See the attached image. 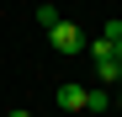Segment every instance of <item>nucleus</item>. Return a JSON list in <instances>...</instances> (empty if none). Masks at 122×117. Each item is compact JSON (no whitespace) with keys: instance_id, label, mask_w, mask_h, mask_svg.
<instances>
[{"instance_id":"f257e3e1","label":"nucleus","mask_w":122,"mask_h":117,"mask_svg":"<svg viewBox=\"0 0 122 117\" xmlns=\"http://www.w3.org/2000/svg\"><path fill=\"white\" fill-rule=\"evenodd\" d=\"M85 53L96 58V74H101V85H106V90H117V85H122V64H117V48L106 43V37H96V43H90Z\"/></svg>"},{"instance_id":"f03ea898","label":"nucleus","mask_w":122,"mask_h":117,"mask_svg":"<svg viewBox=\"0 0 122 117\" xmlns=\"http://www.w3.org/2000/svg\"><path fill=\"white\" fill-rule=\"evenodd\" d=\"M48 43H53L58 53H85V48H90V43H85V32H80L74 21H58V27L48 32Z\"/></svg>"},{"instance_id":"7ed1b4c3","label":"nucleus","mask_w":122,"mask_h":117,"mask_svg":"<svg viewBox=\"0 0 122 117\" xmlns=\"http://www.w3.org/2000/svg\"><path fill=\"white\" fill-rule=\"evenodd\" d=\"M58 106H64V117H80V112L90 106V90H85V85H74V80H69V85H58Z\"/></svg>"},{"instance_id":"20e7f679","label":"nucleus","mask_w":122,"mask_h":117,"mask_svg":"<svg viewBox=\"0 0 122 117\" xmlns=\"http://www.w3.org/2000/svg\"><path fill=\"white\" fill-rule=\"evenodd\" d=\"M106 112H112V90H106V85H96V90H90V106H85V117H106Z\"/></svg>"},{"instance_id":"39448f33","label":"nucleus","mask_w":122,"mask_h":117,"mask_svg":"<svg viewBox=\"0 0 122 117\" xmlns=\"http://www.w3.org/2000/svg\"><path fill=\"white\" fill-rule=\"evenodd\" d=\"M58 21H64V16H58V5H37V27H48V32H53Z\"/></svg>"},{"instance_id":"423d86ee","label":"nucleus","mask_w":122,"mask_h":117,"mask_svg":"<svg viewBox=\"0 0 122 117\" xmlns=\"http://www.w3.org/2000/svg\"><path fill=\"white\" fill-rule=\"evenodd\" d=\"M101 37H106V43H112V48L122 43V21H117V16H112V21H106V27H101Z\"/></svg>"},{"instance_id":"0eeeda50","label":"nucleus","mask_w":122,"mask_h":117,"mask_svg":"<svg viewBox=\"0 0 122 117\" xmlns=\"http://www.w3.org/2000/svg\"><path fill=\"white\" fill-rule=\"evenodd\" d=\"M11 117H32V112H27V106H16V112H11Z\"/></svg>"},{"instance_id":"6e6552de","label":"nucleus","mask_w":122,"mask_h":117,"mask_svg":"<svg viewBox=\"0 0 122 117\" xmlns=\"http://www.w3.org/2000/svg\"><path fill=\"white\" fill-rule=\"evenodd\" d=\"M117 64H122V43H117Z\"/></svg>"},{"instance_id":"1a4fd4ad","label":"nucleus","mask_w":122,"mask_h":117,"mask_svg":"<svg viewBox=\"0 0 122 117\" xmlns=\"http://www.w3.org/2000/svg\"><path fill=\"white\" fill-rule=\"evenodd\" d=\"M117 101H122V85H117Z\"/></svg>"}]
</instances>
